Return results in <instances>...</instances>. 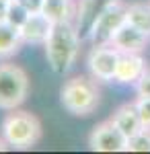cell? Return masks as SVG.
Returning a JSON list of instances; mask_svg holds the SVG:
<instances>
[{
    "mask_svg": "<svg viewBox=\"0 0 150 154\" xmlns=\"http://www.w3.org/2000/svg\"><path fill=\"white\" fill-rule=\"evenodd\" d=\"M119 62V51L111 43L92 45L86 56V70L97 82H113Z\"/></svg>",
    "mask_w": 150,
    "mask_h": 154,
    "instance_id": "obj_6",
    "label": "cell"
},
{
    "mask_svg": "<svg viewBox=\"0 0 150 154\" xmlns=\"http://www.w3.org/2000/svg\"><path fill=\"white\" fill-rule=\"evenodd\" d=\"M134 103H136V109H138L142 128L150 130V97H136Z\"/></svg>",
    "mask_w": 150,
    "mask_h": 154,
    "instance_id": "obj_18",
    "label": "cell"
},
{
    "mask_svg": "<svg viewBox=\"0 0 150 154\" xmlns=\"http://www.w3.org/2000/svg\"><path fill=\"white\" fill-rule=\"evenodd\" d=\"M52 27H54V23L47 19L43 12H31L27 17V21L19 27L21 39L27 45H43L45 39L49 37Z\"/></svg>",
    "mask_w": 150,
    "mask_h": 154,
    "instance_id": "obj_10",
    "label": "cell"
},
{
    "mask_svg": "<svg viewBox=\"0 0 150 154\" xmlns=\"http://www.w3.org/2000/svg\"><path fill=\"white\" fill-rule=\"evenodd\" d=\"M99 101H101V93H99L97 80L91 74L89 76H84V74L72 76L60 88V103L64 105L68 113L78 115V117L91 115L99 107Z\"/></svg>",
    "mask_w": 150,
    "mask_h": 154,
    "instance_id": "obj_3",
    "label": "cell"
},
{
    "mask_svg": "<svg viewBox=\"0 0 150 154\" xmlns=\"http://www.w3.org/2000/svg\"><path fill=\"white\" fill-rule=\"evenodd\" d=\"M6 148H8V144H6V140H4V138L0 136V152H4Z\"/></svg>",
    "mask_w": 150,
    "mask_h": 154,
    "instance_id": "obj_22",
    "label": "cell"
},
{
    "mask_svg": "<svg viewBox=\"0 0 150 154\" xmlns=\"http://www.w3.org/2000/svg\"><path fill=\"white\" fill-rule=\"evenodd\" d=\"M2 2H6V4H11V2H14V0H2Z\"/></svg>",
    "mask_w": 150,
    "mask_h": 154,
    "instance_id": "obj_23",
    "label": "cell"
},
{
    "mask_svg": "<svg viewBox=\"0 0 150 154\" xmlns=\"http://www.w3.org/2000/svg\"><path fill=\"white\" fill-rule=\"evenodd\" d=\"M0 136L6 140L8 148L29 150L41 140L43 130H41L39 117L33 115L31 111L12 109L11 113L4 115L2 123H0Z\"/></svg>",
    "mask_w": 150,
    "mask_h": 154,
    "instance_id": "obj_2",
    "label": "cell"
},
{
    "mask_svg": "<svg viewBox=\"0 0 150 154\" xmlns=\"http://www.w3.org/2000/svg\"><path fill=\"white\" fill-rule=\"evenodd\" d=\"M148 41H150V35H146L144 31H140L138 27H134L126 21L121 25V29L113 35L111 45L119 54H144Z\"/></svg>",
    "mask_w": 150,
    "mask_h": 154,
    "instance_id": "obj_8",
    "label": "cell"
},
{
    "mask_svg": "<svg viewBox=\"0 0 150 154\" xmlns=\"http://www.w3.org/2000/svg\"><path fill=\"white\" fill-rule=\"evenodd\" d=\"M82 39L76 31L74 23H58L52 27L49 37L45 39V60L49 64L52 72L56 74H66L72 70L76 64L78 54H80Z\"/></svg>",
    "mask_w": 150,
    "mask_h": 154,
    "instance_id": "obj_1",
    "label": "cell"
},
{
    "mask_svg": "<svg viewBox=\"0 0 150 154\" xmlns=\"http://www.w3.org/2000/svg\"><path fill=\"white\" fill-rule=\"evenodd\" d=\"M136 97H150V66L144 70L142 78L136 82Z\"/></svg>",
    "mask_w": 150,
    "mask_h": 154,
    "instance_id": "obj_19",
    "label": "cell"
},
{
    "mask_svg": "<svg viewBox=\"0 0 150 154\" xmlns=\"http://www.w3.org/2000/svg\"><path fill=\"white\" fill-rule=\"evenodd\" d=\"M31 12L25 8L23 4L19 2V0H14L8 4V14H6V23L14 25V27H21V25L27 21V17H29Z\"/></svg>",
    "mask_w": 150,
    "mask_h": 154,
    "instance_id": "obj_17",
    "label": "cell"
},
{
    "mask_svg": "<svg viewBox=\"0 0 150 154\" xmlns=\"http://www.w3.org/2000/svg\"><path fill=\"white\" fill-rule=\"evenodd\" d=\"M6 14H8V4L0 0V23H2V21H6Z\"/></svg>",
    "mask_w": 150,
    "mask_h": 154,
    "instance_id": "obj_21",
    "label": "cell"
},
{
    "mask_svg": "<svg viewBox=\"0 0 150 154\" xmlns=\"http://www.w3.org/2000/svg\"><path fill=\"white\" fill-rule=\"evenodd\" d=\"M109 119H111V123H113V125H115V128L121 131L126 138H132V136H136L140 130H144L134 101L119 105L115 111H113V115H111Z\"/></svg>",
    "mask_w": 150,
    "mask_h": 154,
    "instance_id": "obj_12",
    "label": "cell"
},
{
    "mask_svg": "<svg viewBox=\"0 0 150 154\" xmlns=\"http://www.w3.org/2000/svg\"><path fill=\"white\" fill-rule=\"evenodd\" d=\"M146 68H148V62H146V58L142 54H119V62H117L113 82L136 86V82L142 78Z\"/></svg>",
    "mask_w": 150,
    "mask_h": 154,
    "instance_id": "obj_9",
    "label": "cell"
},
{
    "mask_svg": "<svg viewBox=\"0 0 150 154\" xmlns=\"http://www.w3.org/2000/svg\"><path fill=\"white\" fill-rule=\"evenodd\" d=\"M109 0H78L76 17H74V27H76V31H78L82 41H89L92 25L99 19V14H101V11H103V6Z\"/></svg>",
    "mask_w": 150,
    "mask_h": 154,
    "instance_id": "obj_11",
    "label": "cell"
},
{
    "mask_svg": "<svg viewBox=\"0 0 150 154\" xmlns=\"http://www.w3.org/2000/svg\"><path fill=\"white\" fill-rule=\"evenodd\" d=\"M126 21H127V2H123V0H109L103 6L99 19L95 21V25L91 29V35H89L91 45L111 43L113 35L121 29V25Z\"/></svg>",
    "mask_w": 150,
    "mask_h": 154,
    "instance_id": "obj_5",
    "label": "cell"
},
{
    "mask_svg": "<svg viewBox=\"0 0 150 154\" xmlns=\"http://www.w3.org/2000/svg\"><path fill=\"white\" fill-rule=\"evenodd\" d=\"M78 0H43L41 12L54 25L58 23H74Z\"/></svg>",
    "mask_w": 150,
    "mask_h": 154,
    "instance_id": "obj_13",
    "label": "cell"
},
{
    "mask_svg": "<svg viewBox=\"0 0 150 154\" xmlns=\"http://www.w3.org/2000/svg\"><path fill=\"white\" fill-rule=\"evenodd\" d=\"M89 148L95 152H126L127 138L111 123V119H105L92 128L89 136Z\"/></svg>",
    "mask_w": 150,
    "mask_h": 154,
    "instance_id": "obj_7",
    "label": "cell"
},
{
    "mask_svg": "<svg viewBox=\"0 0 150 154\" xmlns=\"http://www.w3.org/2000/svg\"><path fill=\"white\" fill-rule=\"evenodd\" d=\"M29 76L27 72L11 62L0 64V109L12 111L19 109L29 95Z\"/></svg>",
    "mask_w": 150,
    "mask_h": 154,
    "instance_id": "obj_4",
    "label": "cell"
},
{
    "mask_svg": "<svg viewBox=\"0 0 150 154\" xmlns=\"http://www.w3.org/2000/svg\"><path fill=\"white\" fill-rule=\"evenodd\" d=\"M127 23L150 35V2H130L127 4Z\"/></svg>",
    "mask_w": 150,
    "mask_h": 154,
    "instance_id": "obj_15",
    "label": "cell"
},
{
    "mask_svg": "<svg viewBox=\"0 0 150 154\" xmlns=\"http://www.w3.org/2000/svg\"><path fill=\"white\" fill-rule=\"evenodd\" d=\"M21 45H23V39H21L19 27L2 21L0 23V60H11L12 56H17Z\"/></svg>",
    "mask_w": 150,
    "mask_h": 154,
    "instance_id": "obj_14",
    "label": "cell"
},
{
    "mask_svg": "<svg viewBox=\"0 0 150 154\" xmlns=\"http://www.w3.org/2000/svg\"><path fill=\"white\" fill-rule=\"evenodd\" d=\"M126 152H150V130H140L136 136L127 138Z\"/></svg>",
    "mask_w": 150,
    "mask_h": 154,
    "instance_id": "obj_16",
    "label": "cell"
},
{
    "mask_svg": "<svg viewBox=\"0 0 150 154\" xmlns=\"http://www.w3.org/2000/svg\"><path fill=\"white\" fill-rule=\"evenodd\" d=\"M29 12H41V6H43V0H19Z\"/></svg>",
    "mask_w": 150,
    "mask_h": 154,
    "instance_id": "obj_20",
    "label": "cell"
}]
</instances>
